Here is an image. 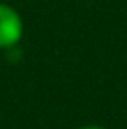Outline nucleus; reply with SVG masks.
Masks as SVG:
<instances>
[{
    "mask_svg": "<svg viewBox=\"0 0 127 129\" xmlns=\"http://www.w3.org/2000/svg\"><path fill=\"white\" fill-rule=\"evenodd\" d=\"M24 24L21 19L19 11L11 8L10 4L0 2V49H10L17 47L19 41L23 39Z\"/></svg>",
    "mask_w": 127,
    "mask_h": 129,
    "instance_id": "nucleus-1",
    "label": "nucleus"
},
{
    "mask_svg": "<svg viewBox=\"0 0 127 129\" xmlns=\"http://www.w3.org/2000/svg\"><path fill=\"white\" fill-rule=\"evenodd\" d=\"M77 129H107V127H103V125H80Z\"/></svg>",
    "mask_w": 127,
    "mask_h": 129,
    "instance_id": "nucleus-2",
    "label": "nucleus"
}]
</instances>
